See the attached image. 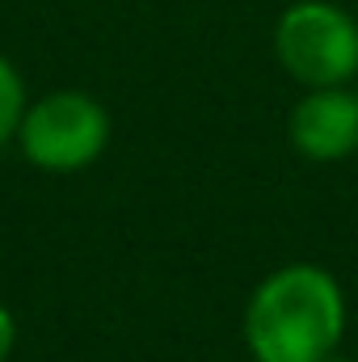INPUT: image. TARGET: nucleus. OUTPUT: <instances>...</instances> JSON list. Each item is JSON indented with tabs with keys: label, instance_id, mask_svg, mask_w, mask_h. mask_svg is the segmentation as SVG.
Listing matches in <instances>:
<instances>
[{
	"label": "nucleus",
	"instance_id": "obj_1",
	"mask_svg": "<svg viewBox=\"0 0 358 362\" xmlns=\"http://www.w3.org/2000/svg\"><path fill=\"white\" fill-rule=\"evenodd\" d=\"M350 303L337 274L316 262H287L249 291L241 337L253 362H325L342 350Z\"/></svg>",
	"mask_w": 358,
	"mask_h": 362
},
{
	"label": "nucleus",
	"instance_id": "obj_2",
	"mask_svg": "<svg viewBox=\"0 0 358 362\" xmlns=\"http://www.w3.org/2000/svg\"><path fill=\"white\" fill-rule=\"evenodd\" d=\"M110 110L85 89H51L34 97L17 127V148L38 173L72 177L101 160L110 148Z\"/></svg>",
	"mask_w": 358,
	"mask_h": 362
},
{
	"label": "nucleus",
	"instance_id": "obj_3",
	"mask_svg": "<svg viewBox=\"0 0 358 362\" xmlns=\"http://www.w3.org/2000/svg\"><path fill=\"white\" fill-rule=\"evenodd\" d=\"M274 59L299 89L358 81V21L333 0H295L274 21Z\"/></svg>",
	"mask_w": 358,
	"mask_h": 362
},
{
	"label": "nucleus",
	"instance_id": "obj_4",
	"mask_svg": "<svg viewBox=\"0 0 358 362\" xmlns=\"http://www.w3.org/2000/svg\"><path fill=\"white\" fill-rule=\"evenodd\" d=\"M287 144L312 165H337L358 152V93L350 85L337 89H304V97L287 114Z\"/></svg>",
	"mask_w": 358,
	"mask_h": 362
},
{
	"label": "nucleus",
	"instance_id": "obj_5",
	"mask_svg": "<svg viewBox=\"0 0 358 362\" xmlns=\"http://www.w3.org/2000/svg\"><path fill=\"white\" fill-rule=\"evenodd\" d=\"M25 105H30V97H25V81L17 72V64L8 55H0V148H8L17 139Z\"/></svg>",
	"mask_w": 358,
	"mask_h": 362
},
{
	"label": "nucleus",
	"instance_id": "obj_6",
	"mask_svg": "<svg viewBox=\"0 0 358 362\" xmlns=\"http://www.w3.org/2000/svg\"><path fill=\"white\" fill-rule=\"evenodd\" d=\"M17 337H21V329H17V316H13V308H8V303H0V362L13 358V350H17Z\"/></svg>",
	"mask_w": 358,
	"mask_h": 362
},
{
	"label": "nucleus",
	"instance_id": "obj_7",
	"mask_svg": "<svg viewBox=\"0 0 358 362\" xmlns=\"http://www.w3.org/2000/svg\"><path fill=\"white\" fill-rule=\"evenodd\" d=\"M325 362H354V358H346V354L337 350V354H329V358H325Z\"/></svg>",
	"mask_w": 358,
	"mask_h": 362
}]
</instances>
